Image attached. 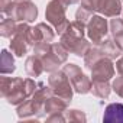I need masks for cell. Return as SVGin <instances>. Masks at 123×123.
Wrapping results in <instances>:
<instances>
[{"label": "cell", "instance_id": "9", "mask_svg": "<svg viewBox=\"0 0 123 123\" xmlns=\"http://www.w3.org/2000/svg\"><path fill=\"white\" fill-rule=\"evenodd\" d=\"M55 38V32L54 29L46 25V23H38L36 26L31 28L29 32H28V42H29V46H35L36 43H41V42H52Z\"/></svg>", "mask_w": 123, "mask_h": 123}, {"label": "cell", "instance_id": "12", "mask_svg": "<svg viewBox=\"0 0 123 123\" xmlns=\"http://www.w3.org/2000/svg\"><path fill=\"white\" fill-rule=\"evenodd\" d=\"M104 123H123V104L122 103H110L104 109L103 114Z\"/></svg>", "mask_w": 123, "mask_h": 123}, {"label": "cell", "instance_id": "2", "mask_svg": "<svg viewBox=\"0 0 123 123\" xmlns=\"http://www.w3.org/2000/svg\"><path fill=\"white\" fill-rule=\"evenodd\" d=\"M86 33H87V26L75 19L74 22H70L67 31L61 35L59 42L67 48L68 52H71L77 56H84L86 52L88 51V48L93 45L84 38Z\"/></svg>", "mask_w": 123, "mask_h": 123}, {"label": "cell", "instance_id": "13", "mask_svg": "<svg viewBox=\"0 0 123 123\" xmlns=\"http://www.w3.org/2000/svg\"><path fill=\"white\" fill-rule=\"evenodd\" d=\"M68 101L62 100L61 97L52 94L46 103H45V114H55V113H65V110L68 109Z\"/></svg>", "mask_w": 123, "mask_h": 123}, {"label": "cell", "instance_id": "22", "mask_svg": "<svg viewBox=\"0 0 123 123\" xmlns=\"http://www.w3.org/2000/svg\"><path fill=\"white\" fill-rule=\"evenodd\" d=\"M109 29H110V33H111V38L123 35V19H119L117 16L114 19H111L110 23H109Z\"/></svg>", "mask_w": 123, "mask_h": 123}, {"label": "cell", "instance_id": "8", "mask_svg": "<svg viewBox=\"0 0 123 123\" xmlns=\"http://www.w3.org/2000/svg\"><path fill=\"white\" fill-rule=\"evenodd\" d=\"M29 29H31V26L28 25V22H22L18 25L15 35L10 38V49L15 54V56H18V58H22L23 55H26V52L29 49V42H28Z\"/></svg>", "mask_w": 123, "mask_h": 123}, {"label": "cell", "instance_id": "6", "mask_svg": "<svg viewBox=\"0 0 123 123\" xmlns=\"http://www.w3.org/2000/svg\"><path fill=\"white\" fill-rule=\"evenodd\" d=\"M62 71L68 75L71 86L77 94H87L91 91V80L81 71V68L75 64H65Z\"/></svg>", "mask_w": 123, "mask_h": 123}, {"label": "cell", "instance_id": "26", "mask_svg": "<svg viewBox=\"0 0 123 123\" xmlns=\"http://www.w3.org/2000/svg\"><path fill=\"white\" fill-rule=\"evenodd\" d=\"M116 71L120 77H123V55L119 56V59L116 61Z\"/></svg>", "mask_w": 123, "mask_h": 123}, {"label": "cell", "instance_id": "18", "mask_svg": "<svg viewBox=\"0 0 123 123\" xmlns=\"http://www.w3.org/2000/svg\"><path fill=\"white\" fill-rule=\"evenodd\" d=\"M103 56H104V55H103L100 46H98V45H91V46L88 48V51L86 52V55L83 56V58H84V67H86L87 70H91L93 65L97 62L100 58H103Z\"/></svg>", "mask_w": 123, "mask_h": 123}, {"label": "cell", "instance_id": "25", "mask_svg": "<svg viewBox=\"0 0 123 123\" xmlns=\"http://www.w3.org/2000/svg\"><path fill=\"white\" fill-rule=\"evenodd\" d=\"M46 122L48 123H52V122H67L65 120V116H64V113H55V114H49L48 117H46Z\"/></svg>", "mask_w": 123, "mask_h": 123}, {"label": "cell", "instance_id": "19", "mask_svg": "<svg viewBox=\"0 0 123 123\" xmlns=\"http://www.w3.org/2000/svg\"><path fill=\"white\" fill-rule=\"evenodd\" d=\"M111 91V84L109 81H93L91 83V93L98 98H109Z\"/></svg>", "mask_w": 123, "mask_h": 123}, {"label": "cell", "instance_id": "5", "mask_svg": "<svg viewBox=\"0 0 123 123\" xmlns=\"http://www.w3.org/2000/svg\"><path fill=\"white\" fill-rule=\"evenodd\" d=\"M7 18L15 19L16 22H33L38 18V7L31 0L28 2H15L9 6L5 13Z\"/></svg>", "mask_w": 123, "mask_h": 123}, {"label": "cell", "instance_id": "7", "mask_svg": "<svg viewBox=\"0 0 123 123\" xmlns=\"http://www.w3.org/2000/svg\"><path fill=\"white\" fill-rule=\"evenodd\" d=\"M109 31V23L107 19H104V16L93 15V18L87 23V36L93 45H100L107 38Z\"/></svg>", "mask_w": 123, "mask_h": 123}, {"label": "cell", "instance_id": "30", "mask_svg": "<svg viewBox=\"0 0 123 123\" xmlns=\"http://www.w3.org/2000/svg\"><path fill=\"white\" fill-rule=\"evenodd\" d=\"M15 2H28V0H15Z\"/></svg>", "mask_w": 123, "mask_h": 123}, {"label": "cell", "instance_id": "3", "mask_svg": "<svg viewBox=\"0 0 123 123\" xmlns=\"http://www.w3.org/2000/svg\"><path fill=\"white\" fill-rule=\"evenodd\" d=\"M67 12V6L61 2V0H51L46 5V10H45V19L49 25H52L56 31V33L61 36L68 28L70 20L65 16Z\"/></svg>", "mask_w": 123, "mask_h": 123}, {"label": "cell", "instance_id": "16", "mask_svg": "<svg viewBox=\"0 0 123 123\" xmlns=\"http://www.w3.org/2000/svg\"><path fill=\"white\" fill-rule=\"evenodd\" d=\"M39 58L42 59V64H43V68H45L46 73H55V71H58L59 65H62L59 62V59L56 58V55L54 54L52 45H51V49L46 54H43L42 56H39Z\"/></svg>", "mask_w": 123, "mask_h": 123}, {"label": "cell", "instance_id": "20", "mask_svg": "<svg viewBox=\"0 0 123 123\" xmlns=\"http://www.w3.org/2000/svg\"><path fill=\"white\" fill-rule=\"evenodd\" d=\"M18 29V23L12 18H3V20L0 22V35L3 38H12Z\"/></svg>", "mask_w": 123, "mask_h": 123}, {"label": "cell", "instance_id": "4", "mask_svg": "<svg viewBox=\"0 0 123 123\" xmlns=\"http://www.w3.org/2000/svg\"><path fill=\"white\" fill-rule=\"evenodd\" d=\"M48 86L51 87V90H52V93L55 96H58L62 100L71 103L73 94H74V88L71 86V81H70L68 75L62 70L51 73V75L48 78Z\"/></svg>", "mask_w": 123, "mask_h": 123}, {"label": "cell", "instance_id": "24", "mask_svg": "<svg viewBox=\"0 0 123 123\" xmlns=\"http://www.w3.org/2000/svg\"><path fill=\"white\" fill-rule=\"evenodd\" d=\"M111 90L119 96V97H122L123 98V77H116L114 80H113V83H111Z\"/></svg>", "mask_w": 123, "mask_h": 123}, {"label": "cell", "instance_id": "28", "mask_svg": "<svg viewBox=\"0 0 123 123\" xmlns=\"http://www.w3.org/2000/svg\"><path fill=\"white\" fill-rule=\"evenodd\" d=\"M113 41L116 42V45L119 46V49L123 52V35H120V36H116V38H113Z\"/></svg>", "mask_w": 123, "mask_h": 123}, {"label": "cell", "instance_id": "29", "mask_svg": "<svg viewBox=\"0 0 123 123\" xmlns=\"http://www.w3.org/2000/svg\"><path fill=\"white\" fill-rule=\"evenodd\" d=\"M65 6H70V5H75V3H80L81 0H61Z\"/></svg>", "mask_w": 123, "mask_h": 123}, {"label": "cell", "instance_id": "21", "mask_svg": "<svg viewBox=\"0 0 123 123\" xmlns=\"http://www.w3.org/2000/svg\"><path fill=\"white\" fill-rule=\"evenodd\" d=\"M65 116V120L67 122H71V123H86L87 122V116L84 111L81 110H77V109H73V110H65L64 113Z\"/></svg>", "mask_w": 123, "mask_h": 123}, {"label": "cell", "instance_id": "17", "mask_svg": "<svg viewBox=\"0 0 123 123\" xmlns=\"http://www.w3.org/2000/svg\"><path fill=\"white\" fill-rule=\"evenodd\" d=\"M15 70H16V65H15L13 55L9 54L7 49H3L2 54H0V73L5 75V74H12Z\"/></svg>", "mask_w": 123, "mask_h": 123}, {"label": "cell", "instance_id": "27", "mask_svg": "<svg viewBox=\"0 0 123 123\" xmlns=\"http://www.w3.org/2000/svg\"><path fill=\"white\" fill-rule=\"evenodd\" d=\"M12 3H13L12 0H0V10H2L3 15L6 13V10L9 9V6H10Z\"/></svg>", "mask_w": 123, "mask_h": 123}, {"label": "cell", "instance_id": "15", "mask_svg": "<svg viewBox=\"0 0 123 123\" xmlns=\"http://www.w3.org/2000/svg\"><path fill=\"white\" fill-rule=\"evenodd\" d=\"M98 46H100L103 55H104L106 58H110V59H116V58L122 56V54H123V52L119 49V46L116 45V42L113 41V38H106Z\"/></svg>", "mask_w": 123, "mask_h": 123}, {"label": "cell", "instance_id": "23", "mask_svg": "<svg viewBox=\"0 0 123 123\" xmlns=\"http://www.w3.org/2000/svg\"><path fill=\"white\" fill-rule=\"evenodd\" d=\"M93 12H90L88 9H86V7H83V6H80L78 7V10L75 12V19L77 20H80L81 23H84L86 26H87V23L90 22V19L93 18Z\"/></svg>", "mask_w": 123, "mask_h": 123}, {"label": "cell", "instance_id": "10", "mask_svg": "<svg viewBox=\"0 0 123 123\" xmlns=\"http://www.w3.org/2000/svg\"><path fill=\"white\" fill-rule=\"evenodd\" d=\"M110 58H100L93 65L91 71V81H109L114 77V65Z\"/></svg>", "mask_w": 123, "mask_h": 123}, {"label": "cell", "instance_id": "1", "mask_svg": "<svg viewBox=\"0 0 123 123\" xmlns=\"http://www.w3.org/2000/svg\"><path fill=\"white\" fill-rule=\"evenodd\" d=\"M36 84L32 78H10L2 77L0 78V96H2L10 106H19L25 100L33 96L38 90Z\"/></svg>", "mask_w": 123, "mask_h": 123}, {"label": "cell", "instance_id": "14", "mask_svg": "<svg viewBox=\"0 0 123 123\" xmlns=\"http://www.w3.org/2000/svg\"><path fill=\"white\" fill-rule=\"evenodd\" d=\"M25 71L29 77H39L45 68L42 64V59L38 55H31L26 58V62H25Z\"/></svg>", "mask_w": 123, "mask_h": 123}, {"label": "cell", "instance_id": "11", "mask_svg": "<svg viewBox=\"0 0 123 123\" xmlns=\"http://www.w3.org/2000/svg\"><path fill=\"white\" fill-rule=\"evenodd\" d=\"M97 13L103 15L104 18H116L123 13L120 0H100Z\"/></svg>", "mask_w": 123, "mask_h": 123}]
</instances>
